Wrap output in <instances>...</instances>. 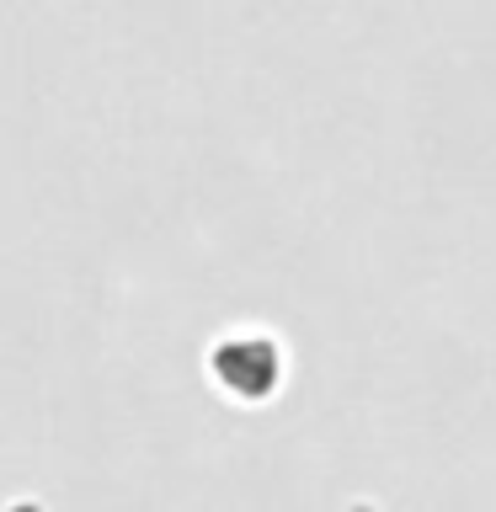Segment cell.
<instances>
[{"label":"cell","instance_id":"6da1fadb","mask_svg":"<svg viewBox=\"0 0 496 512\" xmlns=\"http://www.w3.org/2000/svg\"><path fill=\"white\" fill-rule=\"evenodd\" d=\"M214 368L235 395H267L272 379H278V352L267 342H256V336L251 342H224L214 352Z\"/></svg>","mask_w":496,"mask_h":512}]
</instances>
